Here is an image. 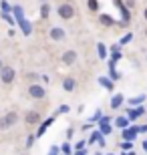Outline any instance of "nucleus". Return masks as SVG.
Instances as JSON below:
<instances>
[{"label":"nucleus","mask_w":147,"mask_h":155,"mask_svg":"<svg viewBox=\"0 0 147 155\" xmlns=\"http://www.w3.org/2000/svg\"><path fill=\"white\" fill-rule=\"evenodd\" d=\"M58 16L65 18V20L73 18V16H75V8H73L71 4H61V6H58Z\"/></svg>","instance_id":"7ed1b4c3"},{"label":"nucleus","mask_w":147,"mask_h":155,"mask_svg":"<svg viewBox=\"0 0 147 155\" xmlns=\"http://www.w3.org/2000/svg\"><path fill=\"white\" fill-rule=\"evenodd\" d=\"M48 12H51V6H48V2H45V4L40 6V16H42V18L48 16Z\"/></svg>","instance_id":"1a4fd4ad"},{"label":"nucleus","mask_w":147,"mask_h":155,"mask_svg":"<svg viewBox=\"0 0 147 155\" xmlns=\"http://www.w3.org/2000/svg\"><path fill=\"white\" fill-rule=\"evenodd\" d=\"M143 147H145V149H147V141H145V143H143Z\"/></svg>","instance_id":"b1692460"},{"label":"nucleus","mask_w":147,"mask_h":155,"mask_svg":"<svg viewBox=\"0 0 147 155\" xmlns=\"http://www.w3.org/2000/svg\"><path fill=\"white\" fill-rule=\"evenodd\" d=\"M117 125H119V127H127V125H129V119H125V117H119V119H117Z\"/></svg>","instance_id":"ddd939ff"},{"label":"nucleus","mask_w":147,"mask_h":155,"mask_svg":"<svg viewBox=\"0 0 147 155\" xmlns=\"http://www.w3.org/2000/svg\"><path fill=\"white\" fill-rule=\"evenodd\" d=\"M75 61H77V52L75 51H67L65 54H62V63L65 64H73Z\"/></svg>","instance_id":"39448f33"},{"label":"nucleus","mask_w":147,"mask_h":155,"mask_svg":"<svg viewBox=\"0 0 147 155\" xmlns=\"http://www.w3.org/2000/svg\"><path fill=\"white\" fill-rule=\"evenodd\" d=\"M143 99H145V97H137V99H131V101H129V103H131V105H135V103H141V101H143Z\"/></svg>","instance_id":"aec40b11"},{"label":"nucleus","mask_w":147,"mask_h":155,"mask_svg":"<svg viewBox=\"0 0 147 155\" xmlns=\"http://www.w3.org/2000/svg\"><path fill=\"white\" fill-rule=\"evenodd\" d=\"M2 69H4V64H2V58H0V71H2Z\"/></svg>","instance_id":"5701e85b"},{"label":"nucleus","mask_w":147,"mask_h":155,"mask_svg":"<svg viewBox=\"0 0 147 155\" xmlns=\"http://www.w3.org/2000/svg\"><path fill=\"white\" fill-rule=\"evenodd\" d=\"M101 85H103V87H107V89H113V83H109L107 79H101Z\"/></svg>","instance_id":"a211bd4d"},{"label":"nucleus","mask_w":147,"mask_h":155,"mask_svg":"<svg viewBox=\"0 0 147 155\" xmlns=\"http://www.w3.org/2000/svg\"><path fill=\"white\" fill-rule=\"evenodd\" d=\"M89 8L91 10H97V8H99V2H97V0H89Z\"/></svg>","instance_id":"dca6fc26"},{"label":"nucleus","mask_w":147,"mask_h":155,"mask_svg":"<svg viewBox=\"0 0 147 155\" xmlns=\"http://www.w3.org/2000/svg\"><path fill=\"white\" fill-rule=\"evenodd\" d=\"M145 18H147V10H145Z\"/></svg>","instance_id":"393cba45"},{"label":"nucleus","mask_w":147,"mask_h":155,"mask_svg":"<svg viewBox=\"0 0 147 155\" xmlns=\"http://www.w3.org/2000/svg\"><path fill=\"white\" fill-rule=\"evenodd\" d=\"M121 103H123V95H115L113 103H111V107L113 109H117V107H121Z\"/></svg>","instance_id":"6e6552de"},{"label":"nucleus","mask_w":147,"mask_h":155,"mask_svg":"<svg viewBox=\"0 0 147 155\" xmlns=\"http://www.w3.org/2000/svg\"><path fill=\"white\" fill-rule=\"evenodd\" d=\"M101 129H103V133H109V131H111V127H109L107 119H103V121H101Z\"/></svg>","instance_id":"4468645a"},{"label":"nucleus","mask_w":147,"mask_h":155,"mask_svg":"<svg viewBox=\"0 0 147 155\" xmlns=\"http://www.w3.org/2000/svg\"><path fill=\"white\" fill-rule=\"evenodd\" d=\"M51 123H52V119H46L45 123H42V125H40V129H38V135H42V133H45L46 129H48V127H51Z\"/></svg>","instance_id":"9d476101"},{"label":"nucleus","mask_w":147,"mask_h":155,"mask_svg":"<svg viewBox=\"0 0 147 155\" xmlns=\"http://www.w3.org/2000/svg\"><path fill=\"white\" fill-rule=\"evenodd\" d=\"M14 77H16V73H14L12 67H4V69L0 71V79H2V83H6V85H10L12 81H14Z\"/></svg>","instance_id":"f257e3e1"},{"label":"nucleus","mask_w":147,"mask_h":155,"mask_svg":"<svg viewBox=\"0 0 147 155\" xmlns=\"http://www.w3.org/2000/svg\"><path fill=\"white\" fill-rule=\"evenodd\" d=\"M4 117H6V121L10 123V127H12V125H14V123H16V121H18L16 113H8V115H4Z\"/></svg>","instance_id":"9b49d317"},{"label":"nucleus","mask_w":147,"mask_h":155,"mask_svg":"<svg viewBox=\"0 0 147 155\" xmlns=\"http://www.w3.org/2000/svg\"><path fill=\"white\" fill-rule=\"evenodd\" d=\"M129 40H131V35H127V36H123V40H121V42H123V45H127Z\"/></svg>","instance_id":"412c9836"},{"label":"nucleus","mask_w":147,"mask_h":155,"mask_svg":"<svg viewBox=\"0 0 147 155\" xmlns=\"http://www.w3.org/2000/svg\"><path fill=\"white\" fill-rule=\"evenodd\" d=\"M8 127H10V123L6 121V117H2V119H0V131H2V129H8Z\"/></svg>","instance_id":"2eb2a0df"},{"label":"nucleus","mask_w":147,"mask_h":155,"mask_svg":"<svg viewBox=\"0 0 147 155\" xmlns=\"http://www.w3.org/2000/svg\"><path fill=\"white\" fill-rule=\"evenodd\" d=\"M28 95L32 99H45L46 97V89H42L40 85H30L28 87Z\"/></svg>","instance_id":"f03ea898"},{"label":"nucleus","mask_w":147,"mask_h":155,"mask_svg":"<svg viewBox=\"0 0 147 155\" xmlns=\"http://www.w3.org/2000/svg\"><path fill=\"white\" fill-rule=\"evenodd\" d=\"M62 89H65L67 93L75 91V79H71V77H68V79H65V81H62Z\"/></svg>","instance_id":"0eeeda50"},{"label":"nucleus","mask_w":147,"mask_h":155,"mask_svg":"<svg viewBox=\"0 0 147 155\" xmlns=\"http://www.w3.org/2000/svg\"><path fill=\"white\" fill-rule=\"evenodd\" d=\"M34 143V137H32V135H30V137H28V141H26V147H30V145H32Z\"/></svg>","instance_id":"4be33fe9"},{"label":"nucleus","mask_w":147,"mask_h":155,"mask_svg":"<svg viewBox=\"0 0 147 155\" xmlns=\"http://www.w3.org/2000/svg\"><path fill=\"white\" fill-rule=\"evenodd\" d=\"M42 2H48V0H42Z\"/></svg>","instance_id":"a878e982"},{"label":"nucleus","mask_w":147,"mask_h":155,"mask_svg":"<svg viewBox=\"0 0 147 155\" xmlns=\"http://www.w3.org/2000/svg\"><path fill=\"white\" fill-rule=\"evenodd\" d=\"M97 48H99V54H101V58H105V46H103V45H99Z\"/></svg>","instance_id":"6ab92c4d"},{"label":"nucleus","mask_w":147,"mask_h":155,"mask_svg":"<svg viewBox=\"0 0 147 155\" xmlns=\"http://www.w3.org/2000/svg\"><path fill=\"white\" fill-rule=\"evenodd\" d=\"M51 38L52 40H62L65 38V30L62 28H51Z\"/></svg>","instance_id":"423d86ee"},{"label":"nucleus","mask_w":147,"mask_h":155,"mask_svg":"<svg viewBox=\"0 0 147 155\" xmlns=\"http://www.w3.org/2000/svg\"><path fill=\"white\" fill-rule=\"evenodd\" d=\"M38 119H40V115L36 113V111H28V113L24 115V121H26L28 125H34V123H38Z\"/></svg>","instance_id":"20e7f679"},{"label":"nucleus","mask_w":147,"mask_h":155,"mask_svg":"<svg viewBox=\"0 0 147 155\" xmlns=\"http://www.w3.org/2000/svg\"><path fill=\"white\" fill-rule=\"evenodd\" d=\"M22 28H24V35H30V26H28V22H26V20H22Z\"/></svg>","instance_id":"f3484780"},{"label":"nucleus","mask_w":147,"mask_h":155,"mask_svg":"<svg viewBox=\"0 0 147 155\" xmlns=\"http://www.w3.org/2000/svg\"><path fill=\"white\" fill-rule=\"evenodd\" d=\"M101 24H105V26H111V24H113V18L107 16V14H103V16H101Z\"/></svg>","instance_id":"f8f14e48"}]
</instances>
